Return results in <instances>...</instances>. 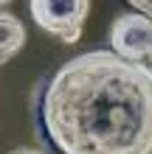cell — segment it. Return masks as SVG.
<instances>
[{"label": "cell", "instance_id": "7", "mask_svg": "<svg viewBox=\"0 0 152 154\" xmlns=\"http://www.w3.org/2000/svg\"><path fill=\"white\" fill-rule=\"evenodd\" d=\"M6 3H11V0H0V6H6Z\"/></svg>", "mask_w": 152, "mask_h": 154}, {"label": "cell", "instance_id": "6", "mask_svg": "<svg viewBox=\"0 0 152 154\" xmlns=\"http://www.w3.org/2000/svg\"><path fill=\"white\" fill-rule=\"evenodd\" d=\"M11 154H42L40 149H17V151H11Z\"/></svg>", "mask_w": 152, "mask_h": 154}, {"label": "cell", "instance_id": "3", "mask_svg": "<svg viewBox=\"0 0 152 154\" xmlns=\"http://www.w3.org/2000/svg\"><path fill=\"white\" fill-rule=\"evenodd\" d=\"M110 51L152 67V17L144 11L118 14L110 25Z\"/></svg>", "mask_w": 152, "mask_h": 154}, {"label": "cell", "instance_id": "4", "mask_svg": "<svg viewBox=\"0 0 152 154\" xmlns=\"http://www.w3.org/2000/svg\"><path fill=\"white\" fill-rule=\"evenodd\" d=\"M25 45V25L11 11H0V65L14 59Z\"/></svg>", "mask_w": 152, "mask_h": 154}, {"label": "cell", "instance_id": "5", "mask_svg": "<svg viewBox=\"0 0 152 154\" xmlns=\"http://www.w3.org/2000/svg\"><path fill=\"white\" fill-rule=\"evenodd\" d=\"M127 3L135 8V11H144V14L152 17V0H127Z\"/></svg>", "mask_w": 152, "mask_h": 154}, {"label": "cell", "instance_id": "2", "mask_svg": "<svg viewBox=\"0 0 152 154\" xmlns=\"http://www.w3.org/2000/svg\"><path fill=\"white\" fill-rule=\"evenodd\" d=\"M31 17L62 45H76L90 14V0H28Z\"/></svg>", "mask_w": 152, "mask_h": 154}, {"label": "cell", "instance_id": "1", "mask_svg": "<svg viewBox=\"0 0 152 154\" xmlns=\"http://www.w3.org/2000/svg\"><path fill=\"white\" fill-rule=\"evenodd\" d=\"M40 118L59 154H152V67L79 53L45 84Z\"/></svg>", "mask_w": 152, "mask_h": 154}]
</instances>
